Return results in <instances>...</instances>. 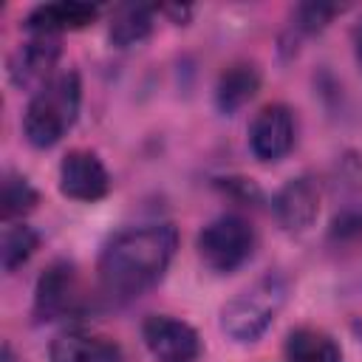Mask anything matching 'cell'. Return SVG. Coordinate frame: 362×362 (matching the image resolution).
I'll return each mask as SVG.
<instances>
[{
    "instance_id": "obj_12",
    "label": "cell",
    "mask_w": 362,
    "mask_h": 362,
    "mask_svg": "<svg viewBox=\"0 0 362 362\" xmlns=\"http://www.w3.org/2000/svg\"><path fill=\"white\" fill-rule=\"evenodd\" d=\"M54 362H122V351L113 339L88 331H62L51 342Z\"/></svg>"
},
{
    "instance_id": "obj_11",
    "label": "cell",
    "mask_w": 362,
    "mask_h": 362,
    "mask_svg": "<svg viewBox=\"0 0 362 362\" xmlns=\"http://www.w3.org/2000/svg\"><path fill=\"white\" fill-rule=\"evenodd\" d=\"M99 17V8L79 0H59V3H42L31 8L25 17V28L31 37H59L62 31H79L90 25Z\"/></svg>"
},
{
    "instance_id": "obj_8",
    "label": "cell",
    "mask_w": 362,
    "mask_h": 362,
    "mask_svg": "<svg viewBox=\"0 0 362 362\" xmlns=\"http://www.w3.org/2000/svg\"><path fill=\"white\" fill-rule=\"evenodd\" d=\"M294 147V116L286 105L274 102L255 113L249 124V150L260 161H280Z\"/></svg>"
},
{
    "instance_id": "obj_19",
    "label": "cell",
    "mask_w": 362,
    "mask_h": 362,
    "mask_svg": "<svg viewBox=\"0 0 362 362\" xmlns=\"http://www.w3.org/2000/svg\"><path fill=\"white\" fill-rule=\"evenodd\" d=\"M354 57H356V65L362 71V23L354 28Z\"/></svg>"
},
{
    "instance_id": "obj_13",
    "label": "cell",
    "mask_w": 362,
    "mask_h": 362,
    "mask_svg": "<svg viewBox=\"0 0 362 362\" xmlns=\"http://www.w3.org/2000/svg\"><path fill=\"white\" fill-rule=\"evenodd\" d=\"M260 88V74L252 62H232L221 71L215 85V105L221 113H235L243 107Z\"/></svg>"
},
{
    "instance_id": "obj_17",
    "label": "cell",
    "mask_w": 362,
    "mask_h": 362,
    "mask_svg": "<svg viewBox=\"0 0 362 362\" xmlns=\"http://www.w3.org/2000/svg\"><path fill=\"white\" fill-rule=\"evenodd\" d=\"M37 189L31 187L28 178L17 175V173H6V181H3V221H14V218H23L25 212H31L37 206Z\"/></svg>"
},
{
    "instance_id": "obj_10",
    "label": "cell",
    "mask_w": 362,
    "mask_h": 362,
    "mask_svg": "<svg viewBox=\"0 0 362 362\" xmlns=\"http://www.w3.org/2000/svg\"><path fill=\"white\" fill-rule=\"evenodd\" d=\"M272 209L283 229L303 232L320 215V187L314 184V178H305V175L291 178L277 189Z\"/></svg>"
},
{
    "instance_id": "obj_15",
    "label": "cell",
    "mask_w": 362,
    "mask_h": 362,
    "mask_svg": "<svg viewBox=\"0 0 362 362\" xmlns=\"http://www.w3.org/2000/svg\"><path fill=\"white\" fill-rule=\"evenodd\" d=\"M153 31V8L147 6H119L110 20V42L119 48H130L147 40Z\"/></svg>"
},
{
    "instance_id": "obj_5",
    "label": "cell",
    "mask_w": 362,
    "mask_h": 362,
    "mask_svg": "<svg viewBox=\"0 0 362 362\" xmlns=\"http://www.w3.org/2000/svg\"><path fill=\"white\" fill-rule=\"evenodd\" d=\"M88 308V294L82 288L79 272L68 260L51 263L34 288V317L40 322L62 320V317H79Z\"/></svg>"
},
{
    "instance_id": "obj_18",
    "label": "cell",
    "mask_w": 362,
    "mask_h": 362,
    "mask_svg": "<svg viewBox=\"0 0 362 362\" xmlns=\"http://www.w3.org/2000/svg\"><path fill=\"white\" fill-rule=\"evenodd\" d=\"M342 8L339 6H325V3H303L297 6L294 11V28L305 31V34H314V31H322L334 14H339Z\"/></svg>"
},
{
    "instance_id": "obj_1",
    "label": "cell",
    "mask_w": 362,
    "mask_h": 362,
    "mask_svg": "<svg viewBox=\"0 0 362 362\" xmlns=\"http://www.w3.org/2000/svg\"><path fill=\"white\" fill-rule=\"evenodd\" d=\"M175 246L178 232L170 223H150L113 235L96 263L99 288L119 303L144 294L164 277Z\"/></svg>"
},
{
    "instance_id": "obj_6",
    "label": "cell",
    "mask_w": 362,
    "mask_h": 362,
    "mask_svg": "<svg viewBox=\"0 0 362 362\" xmlns=\"http://www.w3.org/2000/svg\"><path fill=\"white\" fill-rule=\"evenodd\" d=\"M141 339L158 362H195L201 356L198 331L170 314H153L141 322Z\"/></svg>"
},
{
    "instance_id": "obj_9",
    "label": "cell",
    "mask_w": 362,
    "mask_h": 362,
    "mask_svg": "<svg viewBox=\"0 0 362 362\" xmlns=\"http://www.w3.org/2000/svg\"><path fill=\"white\" fill-rule=\"evenodd\" d=\"M57 59H59V40L57 37H31L23 42L11 59H8V79L20 90H40L45 82H51L57 74Z\"/></svg>"
},
{
    "instance_id": "obj_2",
    "label": "cell",
    "mask_w": 362,
    "mask_h": 362,
    "mask_svg": "<svg viewBox=\"0 0 362 362\" xmlns=\"http://www.w3.org/2000/svg\"><path fill=\"white\" fill-rule=\"evenodd\" d=\"M82 102V82L76 71H62L45 82L25 105L23 133L31 147H54L76 122Z\"/></svg>"
},
{
    "instance_id": "obj_7",
    "label": "cell",
    "mask_w": 362,
    "mask_h": 362,
    "mask_svg": "<svg viewBox=\"0 0 362 362\" xmlns=\"http://www.w3.org/2000/svg\"><path fill=\"white\" fill-rule=\"evenodd\" d=\"M110 189V175L93 150H68L59 161V192L71 201L93 204Z\"/></svg>"
},
{
    "instance_id": "obj_14",
    "label": "cell",
    "mask_w": 362,
    "mask_h": 362,
    "mask_svg": "<svg viewBox=\"0 0 362 362\" xmlns=\"http://www.w3.org/2000/svg\"><path fill=\"white\" fill-rule=\"evenodd\" d=\"M286 362H342V351L320 328H294L286 337Z\"/></svg>"
},
{
    "instance_id": "obj_4",
    "label": "cell",
    "mask_w": 362,
    "mask_h": 362,
    "mask_svg": "<svg viewBox=\"0 0 362 362\" xmlns=\"http://www.w3.org/2000/svg\"><path fill=\"white\" fill-rule=\"evenodd\" d=\"M255 249V229L240 215H221L198 232V255L212 272H235Z\"/></svg>"
},
{
    "instance_id": "obj_16",
    "label": "cell",
    "mask_w": 362,
    "mask_h": 362,
    "mask_svg": "<svg viewBox=\"0 0 362 362\" xmlns=\"http://www.w3.org/2000/svg\"><path fill=\"white\" fill-rule=\"evenodd\" d=\"M37 243H40V238H37V232H34L31 226H25L23 221H20V223L8 221V223L3 226V243H0L3 269H6V272L20 269V266L34 255Z\"/></svg>"
},
{
    "instance_id": "obj_3",
    "label": "cell",
    "mask_w": 362,
    "mask_h": 362,
    "mask_svg": "<svg viewBox=\"0 0 362 362\" xmlns=\"http://www.w3.org/2000/svg\"><path fill=\"white\" fill-rule=\"evenodd\" d=\"M288 286L277 274H266L232 297L221 308V328L235 342H255L286 305Z\"/></svg>"
}]
</instances>
